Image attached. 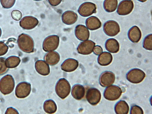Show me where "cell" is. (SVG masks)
<instances>
[{
	"label": "cell",
	"mask_w": 152,
	"mask_h": 114,
	"mask_svg": "<svg viewBox=\"0 0 152 114\" xmlns=\"http://www.w3.org/2000/svg\"><path fill=\"white\" fill-rule=\"evenodd\" d=\"M17 42L19 48L23 52L26 53L34 52V41L29 35L24 33L20 34L18 36Z\"/></svg>",
	"instance_id": "1"
},
{
	"label": "cell",
	"mask_w": 152,
	"mask_h": 114,
	"mask_svg": "<svg viewBox=\"0 0 152 114\" xmlns=\"http://www.w3.org/2000/svg\"><path fill=\"white\" fill-rule=\"evenodd\" d=\"M15 86L14 80L10 75H7L0 80V91L4 95L10 94L13 90Z\"/></svg>",
	"instance_id": "2"
},
{
	"label": "cell",
	"mask_w": 152,
	"mask_h": 114,
	"mask_svg": "<svg viewBox=\"0 0 152 114\" xmlns=\"http://www.w3.org/2000/svg\"><path fill=\"white\" fill-rule=\"evenodd\" d=\"M55 90L58 96L62 99H64L68 96L70 93V84L65 78L60 79L56 83Z\"/></svg>",
	"instance_id": "3"
},
{
	"label": "cell",
	"mask_w": 152,
	"mask_h": 114,
	"mask_svg": "<svg viewBox=\"0 0 152 114\" xmlns=\"http://www.w3.org/2000/svg\"><path fill=\"white\" fill-rule=\"evenodd\" d=\"M59 43V38L56 35H51L48 36L44 40L42 48L45 52H49L56 50Z\"/></svg>",
	"instance_id": "4"
},
{
	"label": "cell",
	"mask_w": 152,
	"mask_h": 114,
	"mask_svg": "<svg viewBox=\"0 0 152 114\" xmlns=\"http://www.w3.org/2000/svg\"><path fill=\"white\" fill-rule=\"evenodd\" d=\"M122 91L120 87L116 85H111L106 88L104 93L105 99L110 101H115L121 96Z\"/></svg>",
	"instance_id": "5"
},
{
	"label": "cell",
	"mask_w": 152,
	"mask_h": 114,
	"mask_svg": "<svg viewBox=\"0 0 152 114\" xmlns=\"http://www.w3.org/2000/svg\"><path fill=\"white\" fill-rule=\"evenodd\" d=\"M145 77V72L137 68H134L130 70L126 75V79L129 81L135 84L142 82Z\"/></svg>",
	"instance_id": "6"
},
{
	"label": "cell",
	"mask_w": 152,
	"mask_h": 114,
	"mask_svg": "<svg viewBox=\"0 0 152 114\" xmlns=\"http://www.w3.org/2000/svg\"><path fill=\"white\" fill-rule=\"evenodd\" d=\"M103 29L107 36L113 37L116 35L120 31V27L117 22L113 20H109L104 24Z\"/></svg>",
	"instance_id": "7"
},
{
	"label": "cell",
	"mask_w": 152,
	"mask_h": 114,
	"mask_svg": "<svg viewBox=\"0 0 152 114\" xmlns=\"http://www.w3.org/2000/svg\"><path fill=\"white\" fill-rule=\"evenodd\" d=\"M31 90L30 84L26 82L18 84L15 89V95L18 98H24L30 94Z\"/></svg>",
	"instance_id": "8"
},
{
	"label": "cell",
	"mask_w": 152,
	"mask_h": 114,
	"mask_svg": "<svg viewBox=\"0 0 152 114\" xmlns=\"http://www.w3.org/2000/svg\"><path fill=\"white\" fill-rule=\"evenodd\" d=\"M96 9L95 4L91 2H87L83 3L80 6L78 12L81 16L87 17L95 13Z\"/></svg>",
	"instance_id": "9"
},
{
	"label": "cell",
	"mask_w": 152,
	"mask_h": 114,
	"mask_svg": "<svg viewBox=\"0 0 152 114\" xmlns=\"http://www.w3.org/2000/svg\"><path fill=\"white\" fill-rule=\"evenodd\" d=\"M101 95L99 91L97 89L91 88L87 91L86 98L88 102L91 105H95L100 101Z\"/></svg>",
	"instance_id": "10"
},
{
	"label": "cell",
	"mask_w": 152,
	"mask_h": 114,
	"mask_svg": "<svg viewBox=\"0 0 152 114\" xmlns=\"http://www.w3.org/2000/svg\"><path fill=\"white\" fill-rule=\"evenodd\" d=\"M134 7L133 2L132 0H123L119 3L117 12L120 15H127L132 11Z\"/></svg>",
	"instance_id": "11"
},
{
	"label": "cell",
	"mask_w": 152,
	"mask_h": 114,
	"mask_svg": "<svg viewBox=\"0 0 152 114\" xmlns=\"http://www.w3.org/2000/svg\"><path fill=\"white\" fill-rule=\"evenodd\" d=\"M95 43L91 40H86L81 42L78 45L77 50L79 54L88 55L92 53Z\"/></svg>",
	"instance_id": "12"
},
{
	"label": "cell",
	"mask_w": 152,
	"mask_h": 114,
	"mask_svg": "<svg viewBox=\"0 0 152 114\" xmlns=\"http://www.w3.org/2000/svg\"><path fill=\"white\" fill-rule=\"evenodd\" d=\"M115 80V76L113 73L106 71L102 73L99 78L100 85L103 87L110 86L113 84Z\"/></svg>",
	"instance_id": "13"
},
{
	"label": "cell",
	"mask_w": 152,
	"mask_h": 114,
	"mask_svg": "<svg viewBox=\"0 0 152 114\" xmlns=\"http://www.w3.org/2000/svg\"><path fill=\"white\" fill-rule=\"evenodd\" d=\"M39 21L37 18L32 16H26L20 20V26L23 28L27 30L31 29L38 24Z\"/></svg>",
	"instance_id": "14"
},
{
	"label": "cell",
	"mask_w": 152,
	"mask_h": 114,
	"mask_svg": "<svg viewBox=\"0 0 152 114\" xmlns=\"http://www.w3.org/2000/svg\"><path fill=\"white\" fill-rule=\"evenodd\" d=\"M75 35L79 40L84 41L88 40L90 36V32L85 26L79 24L76 26L75 30Z\"/></svg>",
	"instance_id": "15"
},
{
	"label": "cell",
	"mask_w": 152,
	"mask_h": 114,
	"mask_svg": "<svg viewBox=\"0 0 152 114\" xmlns=\"http://www.w3.org/2000/svg\"><path fill=\"white\" fill-rule=\"evenodd\" d=\"M78 62L73 58H68L62 63L61 65L62 70L65 72H70L75 70L78 66Z\"/></svg>",
	"instance_id": "16"
},
{
	"label": "cell",
	"mask_w": 152,
	"mask_h": 114,
	"mask_svg": "<svg viewBox=\"0 0 152 114\" xmlns=\"http://www.w3.org/2000/svg\"><path fill=\"white\" fill-rule=\"evenodd\" d=\"M77 15L74 12L68 10L64 12L61 16L62 20L64 24L72 25L75 23L77 19Z\"/></svg>",
	"instance_id": "17"
},
{
	"label": "cell",
	"mask_w": 152,
	"mask_h": 114,
	"mask_svg": "<svg viewBox=\"0 0 152 114\" xmlns=\"http://www.w3.org/2000/svg\"><path fill=\"white\" fill-rule=\"evenodd\" d=\"M128 37L131 41L133 43H137L140 40L142 33L139 28L135 26L132 27L128 33Z\"/></svg>",
	"instance_id": "18"
},
{
	"label": "cell",
	"mask_w": 152,
	"mask_h": 114,
	"mask_svg": "<svg viewBox=\"0 0 152 114\" xmlns=\"http://www.w3.org/2000/svg\"><path fill=\"white\" fill-rule=\"evenodd\" d=\"M35 66L37 71L41 75L46 76L50 73V69L49 65L44 61H37L35 62Z\"/></svg>",
	"instance_id": "19"
},
{
	"label": "cell",
	"mask_w": 152,
	"mask_h": 114,
	"mask_svg": "<svg viewBox=\"0 0 152 114\" xmlns=\"http://www.w3.org/2000/svg\"><path fill=\"white\" fill-rule=\"evenodd\" d=\"M86 24L88 28L91 30H95L100 28L102 23L99 19L94 16L90 17L87 19Z\"/></svg>",
	"instance_id": "20"
},
{
	"label": "cell",
	"mask_w": 152,
	"mask_h": 114,
	"mask_svg": "<svg viewBox=\"0 0 152 114\" xmlns=\"http://www.w3.org/2000/svg\"><path fill=\"white\" fill-rule=\"evenodd\" d=\"M44 59L48 64L53 66L58 62L60 59V56L57 52L52 51L47 53L44 57Z\"/></svg>",
	"instance_id": "21"
},
{
	"label": "cell",
	"mask_w": 152,
	"mask_h": 114,
	"mask_svg": "<svg viewBox=\"0 0 152 114\" xmlns=\"http://www.w3.org/2000/svg\"><path fill=\"white\" fill-rule=\"evenodd\" d=\"M105 46L108 51L112 53H117L119 50V43L117 40L114 38H110L107 40Z\"/></svg>",
	"instance_id": "22"
},
{
	"label": "cell",
	"mask_w": 152,
	"mask_h": 114,
	"mask_svg": "<svg viewBox=\"0 0 152 114\" xmlns=\"http://www.w3.org/2000/svg\"><path fill=\"white\" fill-rule=\"evenodd\" d=\"M85 92V88L83 86L77 84L74 86L72 88L71 94L74 98L80 100L84 97Z\"/></svg>",
	"instance_id": "23"
},
{
	"label": "cell",
	"mask_w": 152,
	"mask_h": 114,
	"mask_svg": "<svg viewBox=\"0 0 152 114\" xmlns=\"http://www.w3.org/2000/svg\"><path fill=\"white\" fill-rule=\"evenodd\" d=\"M113 56L110 53L104 52L99 55L98 58V63L102 66H106L110 64L113 60Z\"/></svg>",
	"instance_id": "24"
},
{
	"label": "cell",
	"mask_w": 152,
	"mask_h": 114,
	"mask_svg": "<svg viewBox=\"0 0 152 114\" xmlns=\"http://www.w3.org/2000/svg\"><path fill=\"white\" fill-rule=\"evenodd\" d=\"M114 109L116 114H127L129 112V107L126 101L120 100L116 104Z\"/></svg>",
	"instance_id": "25"
},
{
	"label": "cell",
	"mask_w": 152,
	"mask_h": 114,
	"mask_svg": "<svg viewBox=\"0 0 152 114\" xmlns=\"http://www.w3.org/2000/svg\"><path fill=\"white\" fill-rule=\"evenodd\" d=\"M43 108L46 113L49 114L55 113L57 109L56 103L51 99L47 100L44 102Z\"/></svg>",
	"instance_id": "26"
},
{
	"label": "cell",
	"mask_w": 152,
	"mask_h": 114,
	"mask_svg": "<svg viewBox=\"0 0 152 114\" xmlns=\"http://www.w3.org/2000/svg\"><path fill=\"white\" fill-rule=\"evenodd\" d=\"M118 4L117 0H105L103 3V7L106 12H111L116 10Z\"/></svg>",
	"instance_id": "27"
},
{
	"label": "cell",
	"mask_w": 152,
	"mask_h": 114,
	"mask_svg": "<svg viewBox=\"0 0 152 114\" xmlns=\"http://www.w3.org/2000/svg\"><path fill=\"white\" fill-rule=\"evenodd\" d=\"M20 59L18 57L12 56L5 60V64L8 68H13L17 67L20 64Z\"/></svg>",
	"instance_id": "28"
},
{
	"label": "cell",
	"mask_w": 152,
	"mask_h": 114,
	"mask_svg": "<svg viewBox=\"0 0 152 114\" xmlns=\"http://www.w3.org/2000/svg\"><path fill=\"white\" fill-rule=\"evenodd\" d=\"M143 47L145 49L151 50H152V34L147 35L144 39L143 42Z\"/></svg>",
	"instance_id": "29"
},
{
	"label": "cell",
	"mask_w": 152,
	"mask_h": 114,
	"mask_svg": "<svg viewBox=\"0 0 152 114\" xmlns=\"http://www.w3.org/2000/svg\"><path fill=\"white\" fill-rule=\"evenodd\" d=\"M5 60L4 58H0V75L5 74L8 70L9 69L6 65Z\"/></svg>",
	"instance_id": "30"
},
{
	"label": "cell",
	"mask_w": 152,
	"mask_h": 114,
	"mask_svg": "<svg viewBox=\"0 0 152 114\" xmlns=\"http://www.w3.org/2000/svg\"><path fill=\"white\" fill-rule=\"evenodd\" d=\"M2 7L8 9L12 7L14 4L16 0H0Z\"/></svg>",
	"instance_id": "31"
},
{
	"label": "cell",
	"mask_w": 152,
	"mask_h": 114,
	"mask_svg": "<svg viewBox=\"0 0 152 114\" xmlns=\"http://www.w3.org/2000/svg\"><path fill=\"white\" fill-rule=\"evenodd\" d=\"M11 15L12 18L16 21L20 20L22 16L21 12L18 10L12 11L11 12Z\"/></svg>",
	"instance_id": "32"
},
{
	"label": "cell",
	"mask_w": 152,
	"mask_h": 114,
	"mask_svg": "<svg viewBox=\"0 0 152 114\" xmlns=\"http://www.w3.org/2000/svg\"><path fill=\"white\" fill-rule=\"evenodd\" d=\"M130 113L134 114H143V111L142 108L140 106L137 105H134L131 107Z\"/></svg>",
	"instance_id": "33"
},
{
	"label": "cell",
	"mask_w": 152,
	"mask_h": 114,
	"mask_svg": "<svg viewBox=\"0 0 152 114\" xmlns=\"http://www.w3.org/2000/svg\"><path fill=\"white\" fill-rule=\"evenodd\" d=\"M8 47L4 42L0 41V56L5 55L7 52Z\"/></svg>",
	"instance_id": "34"
},
{
	"label": "cell",
	"mask_w": 152,
	"mask_h": 114,
	"mask_svg": "<svg viewBox=\"0 0 152 114\" xmlns=\"http://www.w3.org/2000/svg\"><path fill=\"white\" fill-rule=\"evenodd\" d=\"M93 51L94 54L96 55H99L102 53L103 50L100 46L97 45L94 46Z\"/></svg>",
	"instance_id": "35"
},
{
	"label": "cell",
	"mask_w": 152,
	"mask_h": 114,
	"mask_svg": "<svg viewBox=\"0 0 152 114\" xmlns=\"http://www.w3.org/2000/svg\"><path fill=\"white\" fill-rule=\"evenodd\" d=\"M5 114H19V113L16 109L11 107L7 109Z\"/></svg>",
	"instance_id": "36"
},
{
	"label": "cell",
	"mask_w": 152,
	"mask_h": 114,
	"mask_svg": "<svg viewBox=\"0 0 152 114\" xmlns=\"http://www.w3.org/2000/svg\"><path fill=\"white\" fill-rule=\"evenodd\" d=\"M62 0H48L49 3L51 5L56 6L60 4Z\"/></svg>",
	"instance_id": "37"
},
{
	"label": "cell",
	"mask_w": 152,
	"mask_h": 114,
	"mask_svg": "<svg viewBox=\"0 0 152 114\" xmlns=\"http://www.w3.org/2000/svg\"><path fill=\"white\" fill-rule=\"evenodd\" d=\"M138 1L142 2H145L147 0H137Z\"/></svg>",
	"instance_id": "38"
},
{
	"label": "cell",
	"mask_w": 152,
	"mask_h": 114,
	"mask_svg": "<svg viewBox=\"0 0 152 114\" xmlns=\"http://www.w3.org/2000/svg\"><path fill=\"white\" fill-rule=\"evenodd\" d=\"M1 28H0V37L1 35Z\"/></svg>",
	"instance_id": "39"
},
{
	"label": "cell",
	"mask_w": 152,
	"mask_h": 114,
	"mask_svg": "<svg viewBox=\"0 0 152 114\" xmlns=\"http://www.w3.org/2000/svg\"><path fill=\"white\" fill-rule=\"evenodd\" d=\"M34 1H41L42 0H34Z\"/></svg>",
	"instance_id": "40"
}]
</instances>
